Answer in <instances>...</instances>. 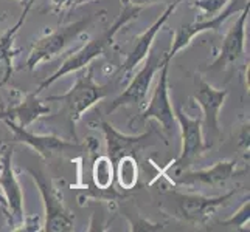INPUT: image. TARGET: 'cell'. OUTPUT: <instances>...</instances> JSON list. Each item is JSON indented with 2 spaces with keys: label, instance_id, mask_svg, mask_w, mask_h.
<instances>
[{
  "label": "cell",
  "instance_id": "1",
  "mask_svg": "<svg viewBox=\"0 0 250 232\" xmlns=\"http://www.w3.org/2000/svg\"><path fill=\"white\" fill-rule=\"evenodd\" d=\"M142 11H143V8L134 6V5L127 3V2H123L122 11H120V14L117 16V19L114 20V23H112L110 27H107L106 30H103V33L100 34V36H95L92 40H89V44H85L84 47L76 48L75 53L70 57H67L65 61L61 64V67H59L53 74H51L50 77H47V79H44L38 85V89L34 90V93L39 94L42 90L48 89L50 85H53L56 81H59L65 74L81 70V68L87 67L97 57L104 54L107 51V48L112 45L115 34L120 31V28H123L126 23L135 20L137 17L140 16Z\"/></svg>",
  "mask_w": 250,
  "mask_h": 232
},
{
  "label": "cell",
  "instance_id": "2",
  "mask_svg": "<svg viewBox=\"0 0 250 232\" xmlns=\"http://www.w3.org/2000/svg\"><path fill=\"white\" fill-rule=\"evenodd\" d=\"M93 70L92 65H87V68H81L80 76L76 77V82L73 87L64 94L59 96H48L47 101H59L62 102V110L67 116L68 125L75 138V124L83 118V115L90 107H93L97 102L104 99L110 94L112 85H100L93 79Z\"/></svg>",
  "mask_w": 250,
  "mask_h": 232
},
{
  "label": "cell",
  "instance_id": "3",
  "mask_svg": "<svg viewBox=\"0 0 250 232\" xmlns=\"http://www.w3.org/2000/svg\"><path fill=\"white\" fill-rule=\"evenodd\" d=\"M236 192V189H233V191L219 196H204L172 191L167 194V204L169 206V212H172L171 215L182 221L191 223V225L201 226L216 214L221 206H226Z\"/></svg>",
  "mask_w": 250,
  "mask_h": 232
},
{
  "label": "cell",
  "instance_id": "4",
  "mask_svg": "<svg viewBox=\"0 0 250 232\" xmlns=\"http://www.w3.org/2000/svg\"><path fill=\"white\" fill-rule=\"evenodd\" d=\"M101 13H95L90 16H85L80 20H75L72 23H67L64 27L58 28L56 31L47 34V36L41 37L39 40H36L31 47L28 61H27V68L28 70H34L39 64L51 61L53 57H56L58 54H61V51L72 42L80 36L81 33H84L87 30L89 25L93 22V19L97 16H100Z\"/></svg>",
  "mask_w": 250,
  "mask_h": 232
},
{
  "label": "cell",
  "instance_id": "5",
  "mask_svg": "<svg viewBox=\"0 0 250 232\" xmlns=\"http://www.w3.org/2000/svg\"><path fill=\"white\" fill-rule=\"evenodd\" d=\"M34 184L38 186L42 200H44L45 208V220H44V231L47 232H70L73 231V214L68 211L58 189L53 186L51 179L41 170L28 169Z\"/></svg>",
  "mask_w": 250,
  "mask_h": 232
},
{
  "label": "cell",
  "instance_id": "6",
  "mask_svg": "<svg viewBox=\"0 0 250 232\" xmlns=\"http://www.w3.org/2000/svg\"><path fill=\"white\" fill-rule=\"evenodd\" d=\"M174 116L176 124L180 128V133H182V150H180L179 158L169 162L163 169V172L169 169H177L179 172L187 169L208 149V144H205L204 140V128L201 118H189L182 107L174 110Z\"/></svg>",
  "mask_w": 250,
  "mask_h": 232
},
{
  "label": "cell",
  "instance_id": "7",
  "mask_svg": "<svg viewBox=\"0 0 250 232\" xmlns=\"http://www.w3.org/2000/svg\"><path fill=\"white\" fill-rule=\"evenodd\" d=\"M146 57L148 59H146L145 65L137 71V74L132 77V81L127 84V87L112 101V104L109 107V113L126 106H143L146 96H148L154 74L160 70L165 61H171L165 54H159L157 51H149Z\"/></svg>",
  "mask_w": 250,
  "mask_h": 232
},
{
  "label": "cell",
  "instance_id": "8",
  "mask_svg": "<svg viewBox=\"0 0 250 232\" xmlns=\"http://www.w3.org/2000/svg\"><path fill=\"white\" fill-rule=\"evenodd\" d=\"M249 0H230V2L224 6V11H219L216 16H213L208 20H202V22H191L182 25L174 34V39H172V44L169 51H167L165 56L168 59L174 57L180 50H184L193 42V39L199 34L205 31H218L230 16H233L239 11H243L247 6Z\"/></svg>",
  "mask_w": 250,
  "mask_h": 232
},
{
  "label": "cell",
  "instance_id": "9",
  "mask_svg": "<svg viewBox=\"0 0 250 232\" xmlns=\"http://www.w3.org/2000/svg\"><path fill=\"white\" fill-rule=\"evenodd\" d=\"M13 147L6 144V147L0 157V187L3 191V196L6 200V217L10 221V226H22L23 221V194L21 184L17 181V177L13 169Z\"/></svg>",
  "mask_w": 250,
  "mask_h": 232
},
{
  "label": "cell",
  "instance_id": "10",
  "mask_svg": "<svg viewBox=\"0 0 250 232\" xmlns=\"http://www.w3.org/2000/svg\"><path fill=\"white\" fill-rule=\"evenodd\" d=\"M194 99L204 113V116L201 118L202 128H205L208 136L219 135V111L227 98V90L214 89L199 74L194 76Z\"/></svg>",
  "mask_w": 250,
  "mask_h": 232
},
{
  "label": "cell",
  "instance_id": "11",
  "mask_svg": "<svg viewBox=\"0 0 250 232\" xmlns=\"http://www.w3.org/2000/svg\"><path fill=\"white\" fill-rule=\"evenodd\" d=\"M168 67H169V61H165V64L160 68L162 73H160L156 89L152 91L151 101L148 107L143 110L140 121L146 123L148 119H156L167 132H172V128L176 125V116H174V108H172L171 101H169Z\"/></svg>",
  "mask_w": 250,
  "mask_h": 232
},
{
  "label": "cell",
  "instance_id": "12",
  "mask_svg": "<svg viewBox=\"0 0 250 232\" xmlns=\"http://www.w3.org/2000/svg\"><path fill=\"white\" fill-rule=\"evenodd\" d=\"M249 10H250V5L247 3V6L241 11L239 17L233 23V27L229 30L226 37H224L219 54L210 65V70L222 71V70H226V68H229L230 65L236 64L239 59L244 56L246 22L249 19Z\"/></svg>",
  "mask_w": 250,
  "mask_h": 232
},
{
  "label": "cell",
  "instance_id": "13",
  "mask_svg": "<svg viewBox=\"0 0 250 232\" xmlns=\"http://www.w3.org/2000/svg\"><path fill=\"white\" fill-rule=\"evenodd\" d=\"M2 121L13 132L16 143H23V144L30 145V147L33 150H36L39 153V157H42L44 160L53 158L56 153H61L65 149H70L75 145L73 143H68L55 135H36L33 132H28L27 127L16 124L13 119L5 118Z\"/></svg>",
  "mask_w": 250,
  "mask_h": 232
},
{
  "label": "cell",
  "instance_id": "14",
  "mask_svg": "<svg viewBox=\"0 0 250 232\" xmlns=\"http://www.w3.org/2000/svg\"><path fill=\"white\" fill-rule=\"evenodd\" d=\"M100 127L106 138L107 157L112 160L114 164L122 157H125V155H134L135 152L146 147V145L152 144L151 141L152 130L142 133V135H123L107 121H101Z\"/></svg>",
  "mask_w": 250,
  "mask_h": 232
},
{
  "label": "cell",
  "instance_id": "15",
  "mask_svg": "<svg viewBox=\"0 0 250 232\" xmlns=\"http://www.w3.org/2000/svg\"><path fill=\"white\" fill-rule=\"evenodd\" d=\"M238 174L236 161H218L211 167L201 170H180L172 183L177 186H219Z\"/></svg>",
  "mask_w": 250,
  "mask_h": 232
},
{
  "label": "cell",
  "instance_id": "16",
  "mask_svg": "<svg viewBox=\"0 0 250 232\" xmlns=\"http://www.w3.org/2000/svg\"><path fill=\"white\" fill-rule=\"evenodd\" d=\"M180 2H182V0H172L171 3H168L167 10L162 13V16L159 17V19L154 22L143 34H140V36L137 37L134 48L131 50V53L127 54L126 61H125V64L122 67V70H120L123 74H129L142 61H145L146 56H148V53L151 51L152 42H154V39H156L157 33L163 27H165V23L168 22V19L172 16V13L176 11V8L179 6Z\"/></svg>",
  "mask_w": 250,
  "mask_h": 232
},
{
  "label": "cell",
  "instance_id": "17",
  "mask_svg": "<svg viewBox=\"0 0 250 232\" xmlns=\"http://www.w3.org/2000/svg\"><path fill=\"white\" fill-rule=\"evenodd\" d=\"M11 99V106L5 108L6 118L13 119L16 124L22 127H28L41 116L50 113V107L45 106L44 102H41L34 91L27 94L14 91V96Z\"/></svg>",
  "mask_w": 250,
  "mask_h": 232
},
{
  "label": "cell",
  "instance_id": "18",
  "mask_svg": "<svg viewBox=\"0 0 250 232\" xmlns=\"http://www.w3.org/2000/svg\"><path fill=\"white\" fill-rule=\"evenodd\" d=\"M34 2H36V0H34ZM34 2H30L25 6H22L23 11H22L19 20L16 22L14 27L0 33V87H3V85L10 81V77L13 74V70H14L13 59L17 54V50L13 48L14 37H16L17 31H19L21 27L23 25L25 19H27V14L31 10V6H33Z\"/></svg>",
  "mask_w": 250,
  "mask_h": 232
},
{
  "label": "cell",
  "instance_id": "19",
  "mask_svg": "<svg viewBox=\"0 0 250 232\" xmlns=\"http://www.w3.org/2000/svg\"><path fill=\"white\" fill-rule=\"evenodd\" d=\"M114 169L120 187L125 189V191H131L135 187L137 181H139V166H137V160L134 155L122 157L114 164Z\"/></svg>",
  "mask_w": 250,
  "mask_h": 232
},
{
  "label": "cell",
  "instance_id": "20",
  "mask_svg": "<svg viewBox=\"0 0 250 232\" xmlns=\"http://www.w3.org/2000/svg\"><path fill=\"white\" fill-rule=\"evenodd\" d=\"M93 186L97 189H109L112 187L115 178V169H114V162L107 157V155H100L93 160Z\"/></svg>",
  "mask_w": 250,
  "mask_h": 232
},
{
  "label": "cell",
  "instance_id": "21",
  "mask_svg": "<svg viewBox=\"0 0 250 232\" xmlns=\"http://www.w3.org/2000/svg\"><path fill=\"white\" fill-rule=\"evenodd\" d=\"M250 218V203L249 200L243 203V206L239 208V211L235 214L233 217H230L227 220L222 221L224 226H233V228H243L246 226V223H249Z\"/></svg>",
  "mask_w": 250,
  "mask_h": 232
},
{
  "label": "cell",
  "instance_id": "22",
  "mask_svg": "<svg viewBox=\"0 0 250 232\" xmlns=\"http://www.w3.org/2000/svg\"><path fill=\"white\" fill-rule=\"evenodd\" d=\"M230 0H196V6L202 10L205 14H214L222 11V8L226 6Z\"/></svg>",
  "mask_w": 250,
  "mask_h": 232
},
{
  "label": "cell",
  "instance_id": "23",
  "mask_svg": "<svg viewBox=\"0 0 250 232\" xmlns=\"http://www.w3.org/2000/svg\"><path fill=\"white\" fill-rule=\"evenodd\" d=\"M42 223L39 220V217H23L22 221V228H19L21 231H41Z\"/></svg>",
  "mask_w": 250,
  "mask_h": 232
},
{
  "label": "cell",
  "instance_id": "24",
  "mask_svg": "<svg viewBox=\"0 0 250 232\" xmlns=\"http://www.w3.org/2000/svg\"><path fill=\"white\" fill-rule=\"evenodd\" d=\"M56 11H65L75 6V0H50Z\"/></svg>",
  "mask_w": 250,
  "mask_h": 232
},
{
  "label": "cell",
  "instance_id": "25",
  "mask_svg": "<svg viewBox=\"0 0 250 232\" xmlns=\"http://www.w3.org/2000/svg\"><path fill=\"white\" fill-rule=\"evenodd\" d=\"M125 2H127V3H131V5H134V6H140V8H143V6H146V5H156V3H163V2H172V0H125Z\"/></svg>",
  "mask_w": 250,
  "mask_h": 232
},
{
  "label": "cell",
  "instance_id": "26",
  "mask_svg": "<svg viewBox=\"0 0 250 232\" xmlns=\"http://www.w3.org/2000/svg\"><path fill=\"white\" fill-rule=\"evenodd\" d=\"M241 144L244 149H249V123L243 127V133H241Z\"/></svg>",
  "mask_w": 250,
  "mask_h": 232
},
{
  "label": "cell",
  "instance_id": "27",
  "mask_svg": "<svg viewBox=\"0 0 250 232\" xmlns=\"http://www.w3.org/2000/svg\"><path fill=\"white\" fill-rule=\"evenodd\" d=\"M5 118H6V111H5L3 107H0V121H2V119H5Z\"/></svg>",
  "mask_w": 250,
  "mask_h": 232
},
{
  "label": "cell",
  "instance_id": "28",
  "mask_svg": "<svg viewBox=\"0 0 250 232\" xmlns=\"http://www.w3.org/2000/svg\"><path fill=\"white\" fill-rule=\"evenodd\" d=\"M0 206H2L3 209L6 208V200H5V196H3V195H0Z\"/></svg>",
  "mask_w": 250,
  "mask_h": 232
},
{
  "label": "cell",
  "instance_id": "29",
  "mask_svg": "<svg viewBox=\"0 0 250 232\" xmlns=\"http://www.w3.org/2000/svg\"><path fill=\"white\" fill-rule=\"evenodd\" d=\"M19 2H21V5H22V6H25V5L30 3V2H34V0H19Z\"/></svg>",
  "mask_w": 250,
  "mask_h": 232
},
{
  "label": "cell",
  "instance_id": "30",
  "mask_svg": "<svg viewBox=\"0 0 250 232\" xmlns=\"http://www.w3.org/2000/svg\"><path fill=\"white\" fill-rule=\"evenodd\" d=\"M5 147H6V144H0V157H2V153H3Z\"/></svg>",
  "mask_w": 250,
  "mask_h": 232
},
{
  "label": "cell",
  "instance_id": "31",
  "mask_svg": "<svg viewBox=\"0 0 250 232\" xmlns=\"http://www.w3.org/2000/svg\"><path fill=\"white\" fill-rule=\"evenodd\" d=\"M84 2H87V0H75V5H81Z\"/></svg>",
  "mask_w": 250,
  "mask_h": 232
}]
</instances>
